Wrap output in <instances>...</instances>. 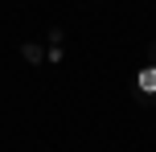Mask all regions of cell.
Returning a JSON list of instances; mask_svg holds the SVG:
<instances>
[{
	"label": "cell",
	"instance_id": "cell-2",
	"mask_svg": "<svg viewBox=\"0 0 156 152\" xmlns=\"http://www.w3.org/2000/svg\"><path fill=\"white\" fill-rule=\"evenodd\" d=\"M21 54H25V62H33V66L45 62V49H41V45H21Z\"/></svg>",
	"mask_w": 156,
	"mask_h": 152
},
{
	"label": "cell",
	"instance_id": "cell-1",
	"mask_svg": "<svg viewBox=\"0 0 156 152\" xmlns=\"http://www.w3.org/2000/svg\"><path fill=\"white\" fill-rule=\"evenodd\" d=\"M136 87H140V95H156V66H140L136 70Z\"/></svg>",
	"mask_w": 156,
	"mask_h": 152
},
{
	"label": "cell",
	"instance_id": "cell-3",
	"mask_svg": "<svg viewBox=\"0 0 156 152\" xmlns=\"http://www.w3.org/2000/svg\"><path fill=\"white\" fill-rule=\"evenodd\" d=\"M45 62H49V66L62 62V45H49V49H45Z\"/></svg>",
	"mask_w": 156,
	"mask_h": 152
}]
</instances>
